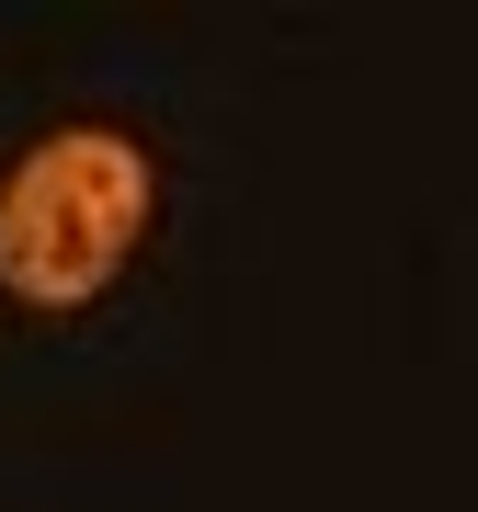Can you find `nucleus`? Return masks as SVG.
<instances>
[{
    "mask_svg": "<svg viewBox=\"0 0 478 512\" xmlns=\"http://www.w3.org/2000/svg\"><path fill=\"white\" fill-rule=\"evenodd\" d=\"M148 228V148L126 126H57L0 183V285L23 308H92Z\"/></svg>",
    "mask_w": 478,
    "mask_h": 512,
    "instance_id": "nucleus-1",
    "label": "nucleus"
}]
</instances>
